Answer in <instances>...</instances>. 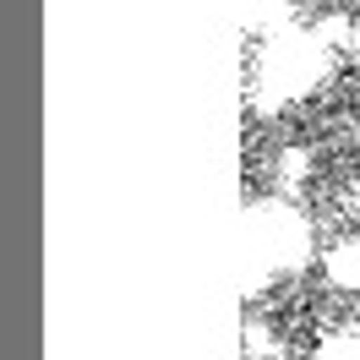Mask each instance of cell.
<instances>
[{
  "label": "cell",
  "instance_id": "7a4b0ae2",
  "mask_svg": "<svg viewBox=\"0 0 360 360\" xmlns=\"http://www.w3.org/2000/svg\"><path fill=\"white\" fill-rule=\"evenodd\" d=\"M328 77V44L316 33H273L262 49V88L284 93H306Z\"/></svg>",
  "mask_w": 360,
  "mask_h": 360
},
{
  "label": "cell",
  "instance_id": "3957f363",
  "mask_svg": "<svg viewBox=\"0 0 360 360\" xmlns=\"http://www.w3.org/2000/svg\"><path fill=\"white\" fill-rule=\"evenodd\" d=\"M322 278L344 295L360 290V240H333V246L322 251Z\"/></svg>",
  "mask_w": 360,
  "mask_h": 360
},
{
  "label": "cell",
  "instance_id": "ba28073f",
  "mask_svg": "<svg viewBox=\"0 0 360 360\" xmlns=\"http://www.w3.org/2000/svg\"><path fill=\"white\" fill-rule=\"evenodd\" d=\"M355 207H360V180H355Z\"/></svg>",
  "mask_w": 360,
  "mask_h": 360
},
{
  "label": "cell",
  "instance_id": "8992f818",
  "mask_svg": "<svg viewBox=\"0 0 360 360\" xmlns=\"http://www.w3.org/2000/svg\"><path fill=\"white\" fill-rule=\"evenodd\" d=\"M278 17H284V0H240V22H246L251 33L273 27Z\"/></svg>",
  "mask_w": 360,
  "mask_h": 360
},
{
  "label": "cell",
  "instance_id": "6da1fadb",
  "mask_svg": "<svg viewBox=\"0 0 360 360\" xmlns=\"http://www.w3.org/2000/svg\"><path fill=\"white\" fill-rule=\"evenodd\" d=\"M311 262V224L290 202L246 207V295H257L273 273H300Z\"/></svg>",
  "mask_w": 360,
  "mask_h": 360
},
{
  "label": "cell",
  "instance_id": "5b68a950",
  "mask_svg": "<svg viewBox=\"0 0 360 360\" xmlns=\"http://www.w3.org/2000/svg\"><path fill=\"white\" fill-rule=\"evenodd\" d=\"M246 355L251 360H278L284 355V344H278V338L268 333V322H257V316L246 322Z\"/></svg>",
  "mask_w": 360,
  "mask_h": 360
},
{
  "label": "cell",
  "instance_id": "52a82bcc",
  "mask_svg": "<svg viewBox=\"0 0 360 360\" xmlns=\"http://www.w3.org/2000/svg\"><path fill=\"white\" fill-rule=\"evenodd\" d=\"M316 360H360V338H355V333H333V338H322Z\"/></svg>",
  "mask_w": 360,
  "mask_h": 360
},
{
  "label": "cell",
  "instance_id": "277c9868",
  "mask_svg": "<svg viewBox=\"0 0 360 360\" xmlns=\"http://www.w3.org/2000/svg\"><path fill=\"white\" fill-rule=\"evenodd\" d=\"M273 169H278V186H306L311 180V148H284Z\"/></svg>",
  "mask_w": 360,
  "mask_h": 360
}]
</instances>
